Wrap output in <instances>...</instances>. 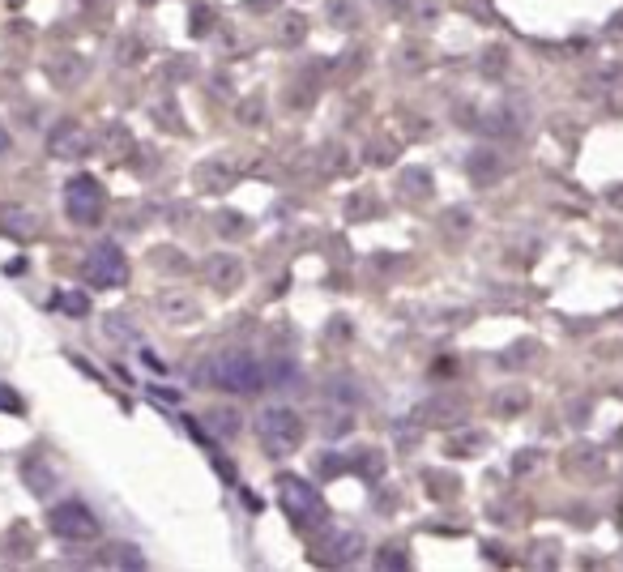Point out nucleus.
I'll return each instance as SVG.
<instances>
[{"mask_svg": "<svg viewBox=\"0 0 623 572\" xmlns=\"http://www.w3.org/2000/svg\"><path fill=\"white\" fill-rule=\"evenodd\" d=\"M103 210H107V193L94 176H73L65 184V214L77 222V227H99Z\"/></svg>", "mask_w": 623, "mask_h": 572, "instance_id": "obj_5", "label": "nucleus"}, {"mask_svg": "<svg viewBox=\"0 0 623 572\" xmlns=\"http://www.w3.org/2000/svg\"><path fill=\"white\" fill-rule=\"evenodd\" d=\"M265 5V0H252V9H261ZM269 5H278V0H269Z\"/></svg>", "mask_w": 623, "mask_h": 572, "instance_id": "obj_22", "label": "nucleus"}, {"mask_svg": "<svg viewBox=\"0 0 623 572\" xmlns=\"http://www.w3.org/2000/svg\"><path fill=\"white\" fill-rule=\"evenodd\" d=\"M205 376H210V385L227 389V393H261L265 385V368L248 351H218L210 363H205Z\"/></svg>", "mask_w": 623, "mask_h": 572, "instance_id": "obj_1", "label": "nucleus"}, {"mask_svg": "<svg viewBox=\"0 0 623 572\" xmlns=\"http://www.w3.org/2000/svg\"><path fill=\"white\" fill-rule=\"evenodd\" d=\"M431 184H427V171H406L402 176V197H427Z\"/></svg>", "mask_w": 623, "mask_h": 572, "instance_id": "obj_16", "label": "nucleus"}, {"mask_svg": "<svg viewBox=\"0 0 623 572\" xmlns=\"http://www.w3.org/2000/svg\"><path fill=\"white\" fill-rule=\"evenodd\" d=\"M107 333H111V338H124V342H133V338H137V325H129L120 312H111V316H107Z\"/></svg>", "mask_w": 623, "mask_h": 572, "instance_id": "obj_18", "label": "nucleus"}, {"mask_svg": "<svg viewBox=\"0 0 623 572\" xmlns=\"http://www.w3.org/2000/svg\"><path fill=\"white\" fill-rule=\"evenodd\" d=\"M82 278L90 286H103V291H116V286L129 282V261H124L120 244H111V240L94 244L86 252V261H82Z\"/></svg>", "mask_w": 623, "mask_h": 572, "instance_id": "obj_4", "label": "nucleus"}, {"mask_svg": "<svg viewBox=\"0 0 623 572\" xmlns=\"http://www.w3.org/2000/svg\"><path fill=\"white\" fill-rule=\"evenodd\" d=\"M39 231V214L30 205H0V235L9 240H30Z\"/></svg>", "mask_w": 623, "mask_h": 572, "instance_id": "obj_10", "label": "nucleus"}, {"mask_svg": "<svg viewBox=\"0 0 623 572\" xmlns=\"http://www.w3.org/2000/svg\"><path fill=\"white\" fill-rule=\"evenodd\" d=\"M22 474H26V483H35V496H47V491L56 487V474L47 470L43 462H26V466H22Z\"/></svg>", "mask_w": 623, "mask_h": 572, "instance_id": "obj_13", "label": "nucleus"}, {"mask_svg": "<svg viewBox=\"0 0 623 572\" xmlns=\"http://www.w3.org/2000/svg\"><path fill=\"white\" fill-rule=\"evenodd\" d=\"M52 534L65 538V543H90V538H99V517L82 500H65L60 508H52Z\"/></svg>", "mask_w": 623, "mask_h": 572, "instance_id": "obj_6", "label": "nucleus"}, {"mask_svg": "<svg viewBox=\"0 0 623 572\" xmlns=\"http://www.w3.org/2000/svg\"><path fill=\"white\" fill-rule=\"evenodd\" d=\"M316 564H329V568H346L363 555V538L355 530H321V538L312 543Z\"/></svg>", "mask_w": 623, "mask_h": 572, "instance_id": "obj_7", "label": "nucleus"}, {"mask_svg": "<svg viewBox=\"0 0 623 572\" xmlns=\"http://www.w3.org/2000/svg\"><path fill=\"white\" fill-rule=\"evenodd\" d=\"M359 474H367V479H376L380 470H385V457H380V449H359Z\"/></svg>", "mask_w": 623, "mask_h": 572, "instance_id": "obj_17", "label": "nucleus"}, {"mask_svg": "<svg viewBox=\"0 0 623 572\" xmlns=\"http://www.w3.org/2000/svg\"><path fill=\"white\" fill-rule=\"evenodd\" d=\"M201 274L210 278L218 291H235V286L244 282V261L231 257V252H214V257L201 261Z\"/></svg>", "mask_w": 623, "mask_h": 572, "instance_id": "obj_9", "label": "nucleus"}, {"mask_svg": "<svg viewBox=\"0 0 623 572\" xmlns=\"http://www.w3.org/2000/svg\"><path fill=\"white\" fill-rule=\"evenodd\" d=\"M210 427L218 436H239V427H244V415L239 410H214L210 415Z\"/></svg>", "mask_w": 623, "mask_h": 572, "instance_id": "obj_14", "label": "nucleus"}, {"mask_svg": "<svg viewBox=\"0 0 623 572\" xmlns=\"http://www.w3.org/2000/svg\"><path fill=\"white\" fill-rule=\"evenodd\" d=\"M56 308H60V312H69L73 321H82V316H90V299H86L82 291H65V295L56 299Z\"/></svg>", "mask_w": 623, "mask_h": 572, "instance_id": "obj_15", "label": "nucleus"}, {"mask_svg": "<svg viewBox=\"0 0 623 572\" xmlns=\"http://www.w3.org/2000/svg\"><path fill=\"white\" fill-rule=\"evenodd\" d=\"M303 35H308V22H303L299 13H282V22H278V39H282L286 47H295V43H303Z\"/></svg>", "mask_w": 623, "mask_h": 572, "instance_id": "obj_12", "label": "nucleus"}, {"mask_svg": "<svg viewBox=\"0 0 623 572\" xmlns=\"http://www.w3.org/2000/svg\"><path fill=\"white\" fill-rule=\"evenodd\" d=\"M278 504H282V513L291 517L299 530H321L325 517H329L321 491H316L312 483L295 479V474H282V479H278Z\"/></svg>", "mask_w": 623, "mask_h": 572, "instance_id": "obj_2", "label": "nucleus"}, {"mask_svg": "<svg viewBox=\"0 0 623 572\" xmlns=\"http://www.w3.org/2000/svg\"><path fill=\"white\" fill-rule=\"evenodd\" d=\"M158 308H163V316H167V321H193V316H197V299L193 295H184V291H163V295H158Z\"/></svg>", "mask_w": 623, "mask_h": 572, "instance_id": "obj_11", "label": "nucleus"}, {"mask_svg": "<svg viewBox=\"0 0 623 572\" xmlns=\"http://www.w3.org/2000/svg\"><path fill=\"white\" fill-rule=\"evenodd\" d=\"M380 568H406V555L402 551H397V547H385V551H380V560H376Z\"/></svg>", "mask_w": 623, "mask_h": 572, "instance_id": "obj_20", "label": "nucleus"}, {"mask_svg": "<svg viewBox=\"0 0 623 572\" xmlns=\"http://www.w3.org/2000/svg\"><path fill=\"white\" fill-rule=\"evenodd\" d=\"M261 444L269 449V457H291L303 444V415H295L291 406H269L257 419Z\"/></svg>", "mask_w": 623, "mask_h": 572, "instance_id": "obj_3", "label": "nucleus"}, {"mask_svg": "<svg viewBox=\"0 0 623 572\" xmlns=\"http://www.w3.org/2000/svg\"><path fill=\"white\" fill-rule=\"evenodd\" d=\"M0 410H9V415H22V397L13 393L9 385H0Z\"/></svg>", "mask_w": 623, "mask_h": 572, "instance_id": "obj_19", "label": "nucleus"}, {"mask_svg": "<svg viewBox=\"0 0 623 572\" xmlns=\"http://www.w3.org/2000/svg\"><path fill=\"white\" fill-rule=\"evenodd\" d=\"M5 150H9V133H5V129H0V154H5Z\"/></svg>", "mask_w": 623, "mask_h": 572, "instance_id": "obj_21", "label": "nucleus"}, {"mask_svg": "<svg viewBox=\"0 0 623 572\" xmlns=\"http://www.w3.org/2000/svg\"><path fill=\"white\" fill-rule=\"evenodd\" d=\"M47 150H52L56 158H86L94 150V137L82 129V124L65 120V124H56L52 129V137H47Z\"/></svg>", "mask_w": 623, "mask_h": 572, "instance_id": "obj_8", "label": "nucleus"}]
</instances>
